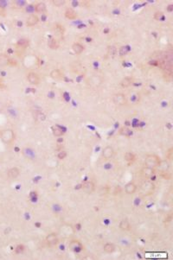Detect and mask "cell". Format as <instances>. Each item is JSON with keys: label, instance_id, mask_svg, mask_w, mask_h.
<instances>
[{"label": "cell", "instance_id": "52a82bcc", "mask_svg": "<svg viewBox=\"0 0 173 260\" xmlns=\"http://www.w3.org/2000/svg\"><path fill=\"white\" fill-rule=\"evenodd\" d=\"M27 79H28L30 84H31V85H35L36 86V85H38L39 82H40L39 76L37 74H35V73H30V74H28Z\"/></svg>", "mask_w": 173, "mask_h": 260}, {"label": "cell", "instance_id": "ac0fdd59", "mask_svg": "<svg viewBox=\"0 0 173 260\" xmlns=\"http://www.w3.org/2000/svg\"><path fill=\"white\" fill-rule=\"evenodd\" d=\"M120 228L121 230H124V231H127L131 228V226H130V223L127 220H122L120 223Z\"/></svg>", "mask_w": 173, "mask_h": 260}, {"label": "cell", "instance_id": "836d02e7", "mask_svg": "<svg viewBox=\"0 0 173 260\" xmlns=\"http://www.w3.org/2000/svg\"><path fill=\"white\" fill-rule=\"evenodd\" d=\"M8 3L6 1H0V8H5L7 6Z\"/></svg>", "mask_w": 173, "mask_h": 260}, {"label": "cell", "instance_id": "7a4b0ae2", "mask_svg": "<svg viewBox=\"0 0 173 260\" xmlns=\"http://www.w3.org/2000/svg\"><path fill=\"white\" fill-rule=\"evenodd\" d=\"M154 188H155L154 184L150 181H146L142 183L141 187H140V191L143 195H150L154 191Z\"/></svg>", "mask_w": 173, "mask_h": 260}, {"label": "cell", "instance_id": "d6a6232c", "mask_svg": "<svg viewBox=\"0 0 173 260\" xmlns=\"http://www.w3.org/2000/svg\"><path fill=\"white\" fill-rule=\"evenodd\" d=\"M127 48L126 47H122L121 49H120V55H126V53H127Z\"/></svg>", "mask_w": 173, "mask_h": 260}, {"label": "cell", "instance_id": "4fadbf2b", "mask_svg": "<svg viewBox=\"0 0 173 260\" xmlns=\"http://www.w3.org/2000/svg\"><path fill=\"white\" fill-rule=\"evenodd\" d=\"M125 189L126 194H128V195H133V194H134V193L136 192L137 187L134 183L130 182V183H128L127 185L125 186Z\"/></svg>", "mask_w": 173, "mask_h": 260}, {"label": "cell", "instance_id": "30bf717a", "mask_svg": "<svg viewBox=\"0 0 173 260\" xmlns=\"http://www.w3.org/2000/svg\"><path fill=\"white\" fill-rule=\"evenodd\" d=\"M141 173H142V175H143L144 177L149 178V177H151V176L153 175V174H154V170H153L151 167L146 166V167H144V168L142 169Z\"/></svg>", "mask_w": 173, "mask_h": 260}, {"label": "cell", "instance_id": "9c48e42d", "mask_svg": "<svg viewBox=\"0 0 173 260\" xmlns=\"http://www.w3.org/2000/svg\"><path fill=\"white\" fill-rule=\"evenodd\" d=\"M94 188H95V187H94V182H85L83 186H82V189H83V191L86 193V194H91V193H93L94 191Z\"/></svg>", "mask_w": 173, "mask_h": 260}, {"label": "cell", "instance_id": "5bb4252c", "mask_svg": "<svg viewBox=\"0 0 173 260\" xmlns=\"http://www.w3.org/2000/svg\"><path fill=\"white\" fill-rule=\"evenodd\" d=\"M10 63V59L7 55L0 54V67H5Z\"/></svg>", "mask_w": 173, "mask_h": 260}, {"label": "cell", "instance_id": "d6986e66", "mask_svg": "<svg viewBox=\"0 0 173 260\" xmlns=\"http://www.w3.org/2000/svg\"><path fill=\"white\" fill-rule=\"evenodd\" d=\"M17 45L18 48L25 49V48L29 45V40H28V39H25V38H22V39L18 40Z\"/></svg>", "mask_w": 173, "mask_h": 260}, {"label": "cell", "instance_id": "8fae6325", "mask_svg": "<svg viewBox=\"0 0 173 260\" xmlns=\"http://www.w3.org/2000/svg\"><path fill=\"white\" fill-rule=\"evenodd\" d=\"M39 22V18L37 15H33L31 14L28 18H27V22L26 24L28 26H34V25L37 24V23Z\"/></svg>", "mask_w": 173, "mask_h": 260}, {"label": "cell", "instance_id": "2e32d148", "mask_svg": "<svg viewBox=\"0 0 173 260\" xmlns=\"http://www.w3.org/2000/svg\"><path fill=\"white\" fill-rule=\"evenodd\" d=\"M48 46L50 47L51 50H57L59 48L60 44H59V42H58V41L56 39L51 38L49 41V42H48Z\"/></svg>", "mask_w": 173, "mask_h": 260}, {"label": "cell", "instance_id": "9a60e30c", "mask_svg": "<svg viewBox=\"0 0 173 260\" xmlns=\"http://www.w3.org/2000/svg\"><path fill=\"white\" fill-rule=\"evenodd\" d=\"M72 49H73V51L76 55H80L81 53L83 52L84 50V47L81 44V43H78V42H75L73 44L72 46Z\"/></svg>", "mask_w": 173, "mask_h": 260}, {"label": "cell", "instance_id": "1f68e13d", "mask_svg": "<svg viewBox=\"0 0 173 260\" xmlns=\"http://www.w3.org/2000/svg\"><path fill=\"white\" fill-rule=\"evenodd\" d=\"M162 17H163V13L161 11H158V12L155 13V15H154V18L156 20H160Z\"/></svg>", "mask_w": 173, "mask_h": 260}, {"label": "cell", "instance_id": "e575fe53", "mask_svg": "<svg viewBox=\"0 0 173 260\" xmlns=\"http://www.w3.org/2000/svg\"><path fill=\"white\" fill-rule=\"evenodd\" d=\"M24 249H25V248H24L23 246H18L17 247V253H20L21 251H24Z\"/></svg>", "mask_w": 173, "mask_h": 260}, {"label": "cell", "instance_id": "f546056e", "mask_svg": "<svg viewBox=\"0 0 173 260\" xmlns=\"http://www.w3.org/2000/svg\"><path fill=\"white\" fill-rule=\"evenodd\" d=\"M52 3H53V4L55 6L60 7V6H62L65 4V1L64 0H54V1H52Z\"/></svg>", "mask_w": 173, "mask_h": 260}, {"label": "cell", "instance_id": "277c9868", "mask_svg": "<svg viewBox=\"0 0 173 260\" xmlns=\"http://www.w3.org/2000/svg\"><path fill=\"white\" fill-rule=\"evenodd\" d=\"M113 102L118 106H125L127 102L126 97L123 93H117L113 96Z\"/></svg>", "mask_w": 173, "mask_h": 260}, {"label": "cell", "instance_id": "5b68a950", "mask_svg": "<svg viewBox=\"0 0 173 260\" xmlns=\"http://www.w3.org/2000/svg\"><path fill=\"white\" fill-rule=\"evenodd\" d=\"M101 82H102V80L98 75H94V76L90 77L88 80V84L92 87H99L101 84Z\"/></svg>", "mask_w": 173, "mask_h": 260}, {"label": "cell", "instance_id": "44dd1931", "mask_svg": "<svg viewBox=\"0 0 173 260\" xmlns=\"http://www.w3.org/2000/svg\"><path fill=\"white\" fill-rule=\"evenodd\" d=\"M133 83V79L130 78V77H125L124 78L123 80H121L120 84L123 87H128L131 86V84Z\"/></svg>", "mask_w": 173, "mask_h": 260}, {"label": "cell", "instance_id": "d590c367", "mask_svg": "<svg viewBox=\"0 0 173 260\" xmlns=\"http://www.w3.org/2000/svg\"><path fill=\"white\" fill-rule=\"evenodd\" d=\"M172 149H171L169 151H168V154H167V157L169 158V159H172Z\"/></svg>", "mask_w": 173, "mask_h": 260}, {"label": "cell", "instance_id": "4dcf8cb0", "mask_svg": "<svg viewBox=\"0 0 173 260\" xmlns=\"http://www.w3.org/2000/svg\"><path fill=\"white\" fill-rule=\"evenodd\" d=\"M66 157H67V152L64 151V150L60 151V152L58 153V155H57V157H58L60 160H62V159L66 158Z\"/></svg>", "mask_w": 173, "mask_h": 260}, {"label": "cell", "instance_id": "484cf974", "mask_svg": "<svg viewBox=\"0 0 173 260\" xmlns=\"http://www.w3.org/2000/svg\"><path fill=\"white\" fill-rule=\"evenodd\" d=\"M125 160L127 161L128 162H133L135 160V156L133 153L132 152H126L125 154Z\"/></svg>", "mask_w": 173, "mask_h": 260}, {"label": "cell", "instance_id": "ffe728a7", "mask_svg": "<svg viewBox=\"0 0 173 260\" xmlns=\"http://www.w3.org/2000/svg\"><path fill=\"white\" fill-rule=\"evenodd\" d=\"M50 76H51L53 79H55V80H59V79L62 78V74L59 69H54L53 71H51Z\"/></svg>", "mask_w": 173, "mask_h": 260}, {"label": "cell", "instance_id": "3957f363", "mask_svg": "<svg viewBox=\"0 0 173 260\" xmlns=\"http://www.w3.org/2000/svg\"><path fill=\"white\" fill-rule=\"evenodd\" d=\"M146 165L148 166V167H156V166H159V162H160V160L158 156L156 155H149L146 157Z\"/></svg>", "mask_w": 173, "mask_h": 260}, {"label": "cell", "instance_id": "7402d4cb", "mask_svg": "<svg viewBox=\"0 0 173 260\" xmlns=\"http://www.w3.org/2000/svg\"><path fill=\"white\" fill-rule=\"evenodd\" d=\"M159 166L160 170L163 171V172L167 171V170H169V168H170L169 162L166 161V160H164V161H160L159 164Z\"/></svg>", "mask_w": 173, "mask_h": 260}, {"label": "cell", "instance_id": "83f0119b", "mask_svg": "<svg viewBox=\"0 0 173 260\" xmlns=\"http://www.w3.org/2000/svg\"><path fill=\"white\" fill-rule=\"evenodd\" d=\"M13 4H15V7H17V8H22V7L26 6L27 2L25 1V0H22V1L21 0H18V1H15Z\"/></svg>", "mask_w": 173, "mask_h": 260}, {"label": "cell", "instance_id": "6da1fadb", "mask_svg": "<svg viewBox=\"0 0 173 260\" xmlns=\"http://www.w3.org/2000/svg\"><path fill=\"white\" fill-rule=\"evenodd\" d=\"M0 138L3 143L6 144H11L15 139V133L12 129H5L2 131L0 134Z\"/></svg>", "mask_w": 173, "mask_h": 260}, {"label": "cell", "instance_id": "f1b7e54d", "mask_svg": "<svg viewBox=\"0 0 173 260\" xmlns=\"http://www.w3.org/2000/svg\"><path fill=\"white\" fill-rule=\"evenodd\" d=\"M25 11H26V12L28 13H33L35 11H36V5H33V4L27 5Z\"/></svg>", "mask_w": 173, "mask_h": 260}, {"label": "cell", "instance_id": "8992f818", "mask_svg": "<svg viewBox=\"0 0 173 260\" xmlns=\"http://www.w3.org/2000/svg\"><path fill=\"white\" fill-rule=\"evenodd\" d=\"M113 154H114V150L111 146H107L106 148H104L103 151H102V156H103L104 159H107V160L111 159L113 157Z\"/></svg>", "mask_w": 173, "mask_h": 260}, {"label": "cell", "instance_id": "4316f807", "mask_svg": "<svg viewBox=\"0 0 173 260\" xmlns=\"http://www.w3.org/2000/svg\"><path fill=\"white\" fill-rule=\"evenodd\" d=\"M24 154H25V156L26 157H29V158H30V159H33L34 157H35V154H34L33 150L30 149H28V148L25 149H24Z\"/></svg>", "mask_w": 173, "mask_h": 260}, {"label": "cell", "instance_id": "cb8c5ba5", "mask_svg": "<svg viewBox=\"0 0 173 260\" xmlns=\"http://www.w3.org/2000/svg\"><path fill=\"white\" fill-rule=\"evenodd\" d=\"M114 250H115V246H114V245L112 244V243H107V244L104 246V251H105L106 252H107V253H112V252H113Z\"/></svg>", "mask_w": 173, "mask_h": 260}, {"label": "cell", "instance_id": "d4e9b609", "mask_svg": "<svg viewBox=\"0 0 173 260\" xmlns=\"http://www.w3.org/2000/svg\"><path fill=\"white\" fill-rule=\"evenodd\" d=\"M53 134L56 136H61L63 134V131L61 127H59L58 125H56L53 127Z\"/></svg>", "mask_w": 173, "mask_h": 260}, {"label": "cell", "instance_id": "ba28073f", "mask_svg": "<svg viewBox=\"0 0 173 260\" xmlns=\"http://www.w3.org/2000/svg\"><path fill=\"white\" fill-rule=\"evenodd\" d=\"M46 242L47 244L50 246H56L58 242V238H57V236L56 235L55 233H51V234H49V235L46 237Z\"/></svg>", "mask_w": 173, "mask_h": 260}, {"label": "cell", "instance_id": "603a6c76", "mask_svg": "<svg viewBox=\"0 0 173 260\" xmlns=\"http://www.w3.org/2000/svg\"><path fill=\"white\" fill-rule=\"evenodd\" d=\"M46 11V5L44 3H38L36 5V11L38 13H43Z\"/></svg>", "mask_w": 173, "mask_h": 260}, {"label": "cell", "instance_id": "e0dca14e", "mask_svg": "<svg viewBox=\"0 0 173 260\" xmlns=\"http://www.w3.org/2000/svg\"><path fill=\"white\" fill-rule=\"evenodd\" d=\"M65 17L68 19H75L77 17V14L74 11L73 9H68L65 12Z\"/></svg>", "mask_w": 173, "mask_h": 260}, {"label": "cell", "instance_id": "7c38bea8", "mask_svg": "<svg viewBox=\"0 0 173 260\" xmlns=\"http://www.w3.org/2000/svg\"><path fill=\"white\" fill-rule=\"evenodd\" d=\"M20 174V170L17 167H14V168H12L9 171H8V177L11 178V179H15L17 178Z\"/></svg>", "mask_w": 173, "mask_h": 260}]
</instances>
